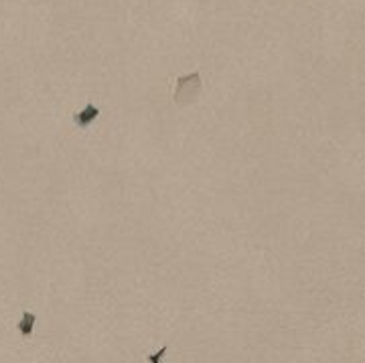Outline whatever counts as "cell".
I'll return each mask as SVG.
<instances>
[]
</instances>
